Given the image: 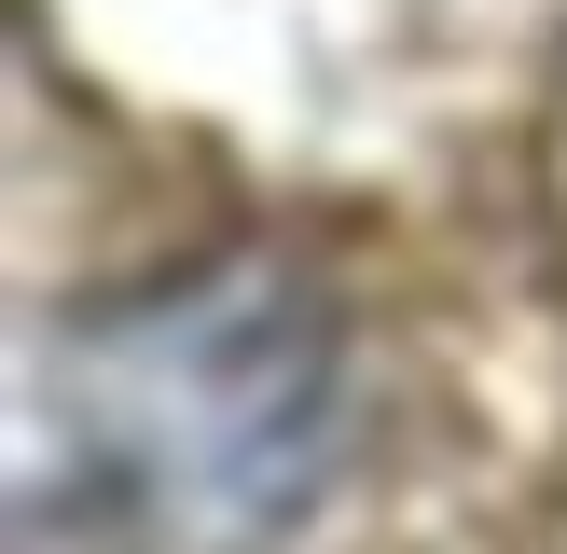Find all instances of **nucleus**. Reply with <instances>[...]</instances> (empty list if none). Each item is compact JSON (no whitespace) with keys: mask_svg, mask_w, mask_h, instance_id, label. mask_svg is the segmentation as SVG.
<instances>
[]
</instances>
